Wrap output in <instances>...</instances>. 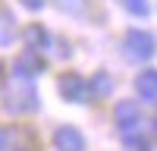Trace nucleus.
<instances>
[{
	"instance_id": "1",
	"label": "nucleus",
	"mask_w": 157,
	"mask_h": 151,
	"mask_svg": "<svg viewBox=\"0 0 157 151\" xmlns=\"http://www.w3.org/2000/svg\"><path fill=\"white\" fill-rule=\"evenodd\" d=\"M3 104L13 113H25V110H35L38 107V95H35V88H32V82L25 79V76H16V79L6 85Z\"/></svg>"
},
{
	"instance_id": "2",
	"label": "nucleus",
	"mask_w": 157,
	"mask_h": 151,
	"mask_svg": "<svg viewBox=\"0 0 157 151\" xmlns=\"http://www.w3.org/2000/svg\"><path fill=\"white\" fill-rule=\"evenodd\" d=\"M154 47H157V41H154V35H151V32L132 29V32L126 35V57H129V60H135V63L151 60V57H154Z\"/></svg>"
},
{
	"instance_id": "3",
	"label": "nucleus",
	"mask_w": 157,
	"mask_h": 151,
	"mask_svg": "<svg viewBox=\"0 0 157 151\" xmlns=\"http://www.w3.org/2000/svg\"><path fill=\"white\" fill-rule=\"evenodd\" d=\"M57 88H60V95L66 98V101H72V104H82V101H91L88 82L82 79V76H75V72H66V76H63V79L57 82Z\"/></svg>"
},
{
	"instance_id": "4",
	"label": "nucleus",
	"mask_w": 157,
	"mask_h": 151,
	"mask_svg": "<svg viewBox=\"0 0 157 151\" xmlns=\"http://www.w3.org/2000/svg\"><path fill=\"white\" fill-rule=\"evenodd\" d=\"M54 148L57 151H85V135L75 126H60L54 132Z\"/></svg>"
},
{
	"instance_id": "5",
	"label": "nucleus",
	"mask_w": 157,
	"mask_h": 151,
	"mask_svg": "<svg viewBox=\"0 0 157 151\" xmlns=\"http://www.w3.org/2000/svg\"><path fill=\"white\" fill-rule=\"evenodd\" d=\"M116 126L123 129V135L135 132L141 126V113L135 107V101H120V104H116Z\"/></svg>"
},
{
	"instance_id": "6",
	"label": "nucleus",
	"mask_w": 157,
	"mask_h": 151,
	"mask_svg": "<svg viewBox=\"0 0 157 151\" xmlns=\"http://www.w3.org/2000/svg\"><path fill=\"white\" fill-rule=\"evenodd\" d=\"M135 91H138L141 101L157 104V69H145V72H138V79H135Z\"/></svg>"
},
{
	"instance_id": "7",
	"label": "nucleus",
	"mask_w": 157,
	"mask_h": 151,
	"mask_svg": "<svg viewBox=\"0 0 157 151\" xmlns=\"http://www.w3.org/2000/svg\"><path fill=\"white\" fill-rule=\"evenodd\" d=\"M44 69V60L38 57V50L32 47V50H25V54L16 60V76H25V79H29V76H35V72H41Z\"/></svg>"
},
{
	"instance_id": "8",
	"label": "nucleus",
	"mask_w": 157,
	"mask_h": 151,
	"mask_svg": "<svg viewBox=\"0 0 157 151\" xmlns=\"http://www.w3.org/2000/svg\"><path fill=\"white\" fill-rule=\"evenodd\" d=\"M0 151H29V135L22 129H3L0 132Z\"/></svg>"
},
{
	"instance_id": "9",
	"label": "nucleus",
	"mask_w": 157,
	"mask_h": 151,
	"mask_svg": "<svg viewBox=\"0 0 157 151\" xmlns=\"http://www.w3.org/2000/svg\"><path fill=\"white\" fill-rule=\"evenodd\" d=\"M88 91H91V98H107L113 91V79H110L107 72H94V76H91Z\"/></svg>"
},
{
	"instance_id": "10",
	"label": "nucleus",
	"mask_w": 157,
	"mask_h": 151,
	"mask_svg": "<svg viewBox=\"0 0 157 151\" xmlns=\"http://www.w3.org/2000/svg\"><path fill=\"white\" fill-rule=\"evenodd\" d=\"M16 38V25H13V16L0 10V44H10Z\"/></svg>"
},
{
	"instance_id": "11",
	"label": "nucleus",
	"mask_w": 157,
	"mask_h": 151,
	"mask_svg": "<svg viewBox=\"0 0 157 151\" xmlns=\"http://www.w3.org/2000/svg\"><path fill=\"white\" fill-rule=\"evenodd\" d=\"M25 38H29V44H32L35 50H41V47H47V41H50V38H47V32L41 29V25H32V29L25 32Z\"/></svg>"
},
{
	"instance_id": "12",
	"label": "nucleus",
	"mask_w": 157,
	"mask_h": 151,
	"mask_svg": "<svg viewBox=\"0 0 157 151\" xmlns=\"http://www.w3.org/2000/svg\"><path fill=\"white\" fill-rule=\"evenodd\" d=\"M123 6L132 13V16H148V13H151L148 0H123Z\"/></svg>"
},
{
	"instance_id": "13",
	"label": "nucleus",
	"mask_w": 157,
	"mask_h": 151,
	"mask_svg": "<svg viewBox=\"0 0 157 151\" xmlns=\"http://www.w3.org/2000/svg\"><path fill=\"white\" fill-rule=\"evenodd\" d=\"M60 6L69 13H82V0H60Z\"/></svg>"
},
{
	"instance_id": "14",
	"label": "nucleus",
	"mask_w": 157,
	"mask_h": 151,
	"mask_svg": "<svg viewBox=\"0 0 157 151\" xmlns=\"http://www.w3.org/2000/svg\"><path fill=\"white\" fill-rule=\"evenodd\" d=\"M22 3L29 6V10H41V6H44V0H22Z\"/></svg>"
}]
</instances>
